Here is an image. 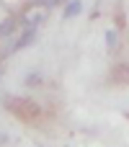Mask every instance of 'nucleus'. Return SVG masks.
Instances as JSON below:
<instances>
[{"label": "nucleus", "instance_id": "obj_1", "mask_svg": "<svg viewBox=\"0 0 129 147\" xmlns=\"http://www.w3.org/2000/svg\"><path fill=\"white\" fill-rule=\"evenodd\" d=\"M47 13H49V8H47V5H41V3H34V5L26 10L23 21H26V26H31V28H39V26H41V21L47 18Z\"/></svg>", "mask_w": 129, "mask_h": 147}, {"label": "nucleus", "instance_id": "obj_6", "mask_svg": "<svg viewBox=\"0 0 129 147\" xmlns=\"http://www.w3.org/2000/svg\"><path fill=\"white\" fill-rule=\"evenodd\" d=\"M3 142H8V137H5V134H0V145H3Z\"/></svg>", "mask_w": 129, "mask_h": 147}, {"label": "nucleus", "instance_id": "obj_3", "mask_svg": "<svg viewBox=\"0 0 129 147\" xmlns=\"http://www.w3.org/2000/svg\"><path fill=\"white\" fill-rule=\"evenodd\" d=\"M80 10H83V3H80V0H70V3L65 5V18H75V16H80Z\"/></svg>", "mask_w": 129, "mask_h": 147}, {"label": "nucleus", "instance_id": "obj_2", "mask_svg": "<svg viewBox=\"0 0 129 147\" xmlns=\"http://www.w3.org/2000/svg\"><path fill=\"white\" fill-rule=\"evenodd\" d=\"M34 36H36V28H31V26H26V28H23V34H21V36H16V39L10 41V47H8V52H18V49H23L26 44H31V41H34Z\"/></svg>", "mask_w": 129, "mask_h": 147}, {"label": "nucleus", "instance_id": "obj_4", "mask_svg": "<svg viewBox=\"0 0 129 147\" xmlns=\"http://www.w3.org/2000/svg\"><path fill=\"white\" fill-rule=\"evenodd\" d=\"M13 34H16V18H5V21L0 23V39L13 36Z\"/></svg>", "mask_w": 129, "mask_h": 147}, {"label": "nucleus", "instance_id": "obj_5", "mask_svg": "<svg viewBox=\"0 0 129 147\" xmlns=\"http://www.w3.org/2000/svg\"><path fill=\"white\" fill-rule=\"evenodd\" d=\"M106 47H109L111 52L119 47V34H116V28H109V31H106Z\"/></svg>", "mask_w": 129, "mask_h": 147}]
</instances>
